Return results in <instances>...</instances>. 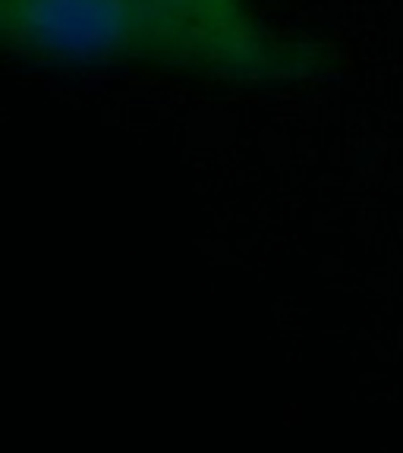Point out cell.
<instances>
[{
  "label": "cell",
  "instance_id": "6da1fadb",
  "mask_svg": "<svg viewBox=\"0 0 403 453\" xmlns=\"http://www.w3.org/2000/svg\"><path fill=\"white\" fill-rule=\"evenodd\" d=\"M0 32L13 54L57 64L145 60L243 82H309L328 70L319 44L227 35L180 0H0Z\"/></svg>",
  "mask_w": 403,
  "mask_h": 453
},
{
  "label": "cell",
  "instance_id": "7a4b0ae2",
  "mask_svg": "<svg viewBox=\"0 0 403 453\" xmlns=\"http://www.w3.org/2000/svg\"><path fill=\"white\" fill-rule=\"evenodd\" d=\"M190 13L205 19L208 26L221 28L227 35L236 38H265L271 35L268 28L259 26L255 16L246 10V0H180Z\"/></svg>",
  "mask_w": 403,
  "mask_h": 453
}]
</instances>
